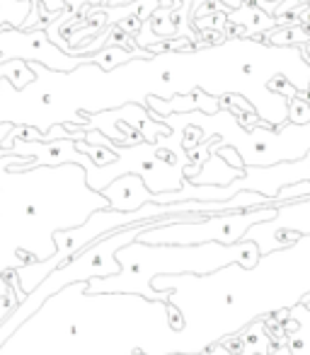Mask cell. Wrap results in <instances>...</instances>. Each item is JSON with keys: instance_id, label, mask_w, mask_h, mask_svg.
<instances>
[{"instance_id": "5b68a950", "label": "cell", "mask_w": 310, "mask_h": 355, "mask_svg": "<svg viewBox=\"0 0 310 355\" xmlns=\"http://www.w3.org/2000/svg\"><path fill=\"white\" fill-rule=\"evenodd\" d=\"M99 193L109 201V211L117 213H133L146 203H153V193L148 191L143 179L136 177V174H124V177L114 179Z\"/></svg>"}, {"instance_id": "52a82bcc", "label": "cell", "mask_w": 310, "mask_h": 355, "mask_svg": "<svg viewBox=\"0 0 310 355\" xmlns=\"http://www.w3.org/2000/svg\"><path fill=\"white\" fill-rule=\"evenodd\" d=\"M32 15V0H0V29H22Z\"/></svg>"}, {"instance_id": "3957f363", "label": "cell", "mask_w": 310, "mask_h": 355, "mask_svg": "<svg viewBox=\"0 0 310 355\" xmlns=\"http://www.w3.org/2000/svg\"><path fill=\"white\" fill-rule=\"evenodd\" d=\"M303 182H310V153L301 159H293V162H279L269 164V167H245L243 177L228 184L226 189L231 198L240 191H252L274 203L282 189L296 187Z\"/></svg>"}, {"instance_id": "277c9868", "label": "cell", "mask_w": 310, "mask_h": 355, "mask_svg": "<svg viewBox=\"0 0 310 355\" xmlns=\"http://www.w3.org/2000/svg\"><path fill=\"white\" fill-rule=\"evenodd\" d=\"M146 109L153 121H158V119H163V116H184V114H194V112L213 116V114L221 112V102H218V97H211V94H206L204 89L194 87L192 92L174 94V97H170V99L148 97Z\"/></svg>"}, {"instance_id": "6da1fadb", "label": "cell", "mask_w": 310, "mask_h": 355, "mask_svg": "<svg viewBox=\"0 0 310 355\" xmlns=\"http://www.w3.org/2000/svg\"><path fill=\"white\" fill-rule=\"evenodd\" d=\"M277 218V206L257 208L245 213H223L209 215L204 220L192 223H155L138 234L136 242L151 244V247H202V244H233L245 242L250 227Z\"/></svg>"}, {"instance_id": "8992f818", "label": "cell", "mask_w": 310, "mask_h": 355, "mask_svg": "<svg viewBox=\"0 0 310 355\" xmlns=\"http://www.w3.org/2000/svg\"><path fill=\"white\" fill-rule=\"evenodd\" d=\"M226 22L243 29L245 37H252V34H264V32H272V29L284 27L277 17H272V15L264 12V10L254 8L250 0H243V5H240L238 10H228Z\"/></svg>"}, {"instance_id": "9c48e42d", "label": "cell", "mask_w": 310, "mask_h": 355, "mask_svg": "<svg viewBox=\"0 0 310 355\" xmlns=\"http://www.w3.org/2000/svg\"><path fill=\"white\" fill-rule=\"evenodd\" d=\"M49 15H61L66 10V0H39Z\"/></svg>"}, {"instance_id": "7a4b0ae2", "label": "cell", "mask_w": 310, "mask_h": 355, "mask_svg": "<svg viewBox=\"0 0 310 355\" xmlns=\"http://www.w3.org/2000/svg\"><path fill=\"white\" fill-rule=\"evenodd\" d=\"M0 61H22L27 66L37 63L54 73H73L85 63H92V58L68 56L56 44H51L44 29H0Z\"/></svg>"}, {"instance_id": "ba28073f", "label": "cell", "mask_w": 310, "mask_h": 355, "mask_svg": "<svg viewBox=\"0 0 310 355\" xmlns=\"http://www.w3.org/2000/svg\"><path fill=\"white\" fill-rule=\"evenodd\" d=\"M216 155H221V157H223V159H226V162H228V164H231V167H233V169H245L243 159H240V155H238V153H235V150H233V148H221V150H218V153H216Z\"/></svg>"}, {"instance_id": "30bf717a", "label": "cell", "mask_w": 310, "mask_h": 355, "mask_svg": "<svg viewBox=\"0 0 310 355\" xmlns=\"http://www.w3.org/2000/svg\"><path fill=\"white\" fill-rule=\"evenodd\" d=\"M0 63H3V61H0Z\"/></svg>"}]
</instances>
